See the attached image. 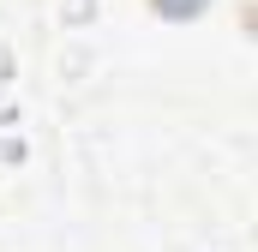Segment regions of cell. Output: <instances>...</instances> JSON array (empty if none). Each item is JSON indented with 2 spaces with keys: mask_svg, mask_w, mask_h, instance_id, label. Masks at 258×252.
<instances>
[{
  "mask_svg": "<svg viewBox=\"0 0 258 252\" xmlns=\"http://www.w3.org/2000/svg\"><path fill=\"white\" fill-rule=\"evenodd\" d=\"M156 6H162L168 18H192V12H204V6H210V0H156Z\"/></svg>",
  "mask_w": 258,
  "mask_h": 252,
  "instance_id": "6da1fadb",
  "label": "cell"
}]
</instances>
